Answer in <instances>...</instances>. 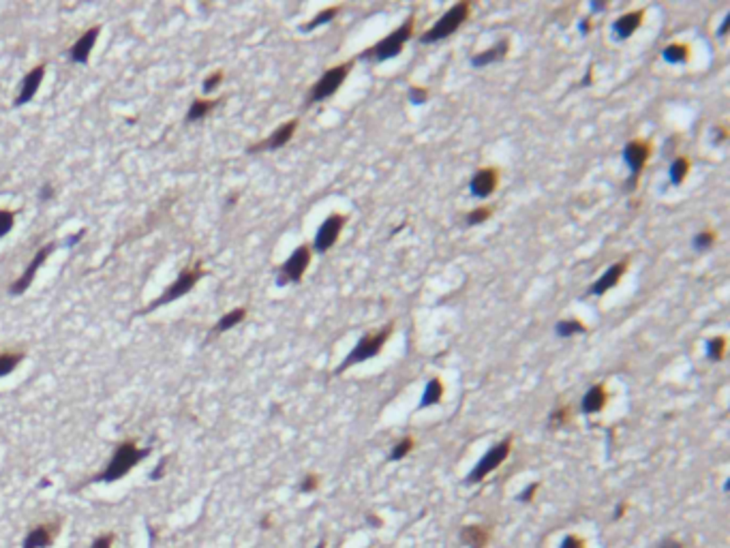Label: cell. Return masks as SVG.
Returning <instances> with one entry per match:
<instances>
[{"label":"cell","instance_id":"cell-1","mask_svg":"<svg viewBox=\"0 0 730 548\" xmlns=\"http://www.w3.org/2000/svg\"><path fill=\"white\" fill-rule=\"evenodd\" d=\"M148 454H150V447H139V445H137L135 441H131V439L122 441V443L116 445V450H114V454H112V459H110V465H108L103 471H99L90 482H94V484H99V482L112 484V482H116V480H120V478L127 476V473H129L135 465H139Z\"/></svg>","mask_w":730,"mask_h":548},{"label":"cell","instance_id":"cell-2","mask_svg":"<svg viewBox=\"0 0 730 548\" xmlns=\"http://www.w3.org/2000/svg\"><path fill=\"white\" fill-rule=\"evenodd\" d=\"M414 26H416V19H414V15H409L396 31H392V33H390L388 37H384L382 41H377L373 47L364 49L362 58H364V60H375V62H386V60L396 58V56L402 52V47H405V43L411 39Z\"/></svg>","mask_w":730,"mask_h":548},{"label":"cell","instance_id":"cell-3","mask_svg":"<svg viewBox=\"0 0 730 548\" xmlns=\"http://www.w3.org/2000/svg\"><path fill=\"white\" fill-rule=\"evenodd\" d=\"M201 277H206V270H204V266H201V259H197L193 266L185 268V270L178 274V279H176V281L157 298V300H153L146 309L137 311V315H148V313H153L155 309H161V307H165V305H169V302H173V300H180L182 296L191 293V289L201 281Z\"/></svg>","mask_w":730,"mask_h":548},{"label":"cell","instance_id":"cell-4","mask_svg":"<svg viewBox=\"0 0 730 548\" xmlns=\"http://www.w3.org/2000/svg\"><path fill=\"white\" fill-rule=\"evenodd\" d=\"M471 15V3L469 0H463V3H457L455 7H450L433 26L426 31L422 37H420V43H437V41H443L448 39L452 33H457L463 24L469 19Z\"/></svg>","mask_w":730,"mask_h":548},{"label":"cell","instance_id":"cell-5","mask_svg":"<svg viewBox=\"0 0 730 548\" xmlns=\"http://www.w3.org/2000/svg\"><path fill=\"white\" fill-rule=\"evenodd\" d=\"M351 67H354V60H347L343 65H337V67H330L328 71L323 73V76L309 88V94H307V101L305 105L311 108L315 103H321L325 101V99H330L332 94H337V90L343 86V82L347 80Z\"/></svg>","mask_w":730,"mask_h":548},{"label":"cell","instance_id":"cell-6","mask_svg":"<svg viewBox=\"0 0 730 548\" xmlns=\"http://www.w3.org/2000/svg\"><path fill=\"white\" fill-rule=\"evenodd\" d=\"M390 336H392V323H388V326H384L382 330H377V332L364 334V336L356 343L354 350H351V352L347 354V358H345L343 364L339 366V373L347 370L349 366H354V364H360V362H364V360H368V358H375L377 354H380V352L384 350V345L388 343Z\"/></svg>","mask_w":730,"mask_h":548},{"label":"cell","instance_id":"cell-7","mask_svg":"<svg viewBox=\"0 0 730 548\" xmlns=\"http://www.w3.org/2000/svg\"><path fill=\"white\" fill-rule=\"evenodd\" d=\"M510 450H512V437H506V439H501L497 445H493L491 450L480 461H477V465L469 471L467 484H477V482H482L486 476H491V473L499 465H503V461L510 456Z\"/></svg>","mask_w":730,"mask_h":548},{"label":"cell","instance_id":"cell-8","mask_svg":"<svg viewBox=\"0 0 730 548\" xmlns=\"http://www.w3.org/2000/svg\"><path fill=\"white\" fill-rule=\"evenodd\" d=\"M311 264V248L307 244L298 246L296 251L285 259V264L279 268V274H276V285L285 287L289 283H300L305 272Z\"/></svg>","mask_w":730,"mask_h":548},{"label":"cell","instance_id":"cell-9","mask_svg":"<svg viewBox=\"0 0 730 548\" xmlns=\"http://www.w3.org/2000/svg\"><path fill=\"white\" fill-rule=\"evenodd\" d=\"M54 248H56L54 244H45V246L39 248V251L33 255L31 264L26 266V270H24V272L19 274V277L9 285V296H22V293H26V291L31 289V285H33V281H35V277H37V272H39L41 266L47 262V257L54 253Z\"/></svg>","mask_w":730,"mask_h":548},{"label":"cell","instance_id":"cell-10","mask_svg":"<svg viewBox=\"0 0 730 548\" xmlns=\"http://www.w3.org/2000/svg\"><path fill=\"white\" fill-rule=\"evenodd\" d=\"M298 131V118H291L287 122H283L281 127H276L268 137H264L262 142L253 144L246 148L248 155H257V153H272V151H279V148H283L285 144H289V139L294 137V133Z\"/></svg>","mask_w":730,"mask_h":548},{"label":"cell","instance_id":"cell-11","mask_svg":"<svg viewBox=\"0 0 730 548\" xmlns=\"http://www.w3.org/2000/svg\"><path fill=\"white\" fill-rule=\"evenodd\" d=\"M345 223H347V219L343 214H339V212L330 214L328 219L321 223L317 234H315V240H313V248L317 253H328L330 251V248L337 244V240H339V236H341V232L345 228Z\"/></svg>","mask_w":730,"mask_h":548},{"label":"cell","instance_id":"cell-12","mask_svg":"<svg viewBox=\"0 0 730 548\" xmlns=\"http://www.w3.org/2000/svg\"><path fill=\"white\" fill-rule=\"evenodd\" d=\"M649 155H651V144L645 142V139H632L627 142L625 148H623V161L625 165L630 167L632 171V180H630V187L636 185L640 171L645 169L647 161H649Z\"/></svg>","mask_w":730,"mask_h":548},{"label":"cell","instance_id":"cell-13","mask_svg":"<svg viewBox=\"0 0 730 548\" xmlns=\"http://www.w3.org/2000/svg\"><path fill=\"white\" fill-rule=\"evenodd\" d=\"M43 78H45V62L33 67L26 76H24L22 84H19V90H17V96L13 99V108H22L31 103L33 99L37 96L41 84H43Z\"/></svg>","mask_w":730,"mask_h":548},{"label":"cell","instance_id":"cell-14","mask_svg":"<svg viewBox=\"0 0 730 548\" xmlns=\"http://www.w3.org/2000/svg\"><path fill=\"white\" fill-rule=\"evenodd\" d=\"M497 185H499V169L497 167H482L471 176L469 191L473 197L484 199V197H491L495 193Z\"/></svg>","mask_w":730,"mask_h":548},{"label":"cell","instance_id":"cell-15","mask_svg":"<svg viewBox=\"0 0 730 548\" xmlns=\"http://www.w3.org/2000/svg\"><path fill=\"white\" fill-rule=\"evenodd\" d=\"M99 35H101V26H92V28H88V31H84V33L78 37V41H75V43L71 45V49L67 52V54H69V60L75 62V65H88L90 54H92V49H94V45H96Z\"/></svg>","mask_w":730,"mask_h":548},{"label":"cell","instance_id":"cell-16","mask_svg":"<svg viewBox=\"0 0 730 548\" xmlns=\"http://www.w3.org/2000/svg\"><path fill=\"white\" fill-rule=\"evenodd\" d=\"M627 266H630V262H627V257H623L621 262H617V264H613L606 272H604L602 274V277L589 287V291L587 293H591V296H604V293H606V291H611L619 281H621V277H623V274H625V270H627Z\"/></svg>","mask_w":730,"mask_h":548},{"label":"cell","instance_id":"cell-17","mask_svg":"<svg viewBox=\"0 0 730 548\" xmlns=\"http://www.w3.org/2000/svg\"><path fill=\"white\" fill-rule=\"evenodd\" d=\"M56 536H58V525H52V522H43V525H37V527H33L26 533L22 548H49L54 544Z\"/></svg>","mask_w":730,"mask_h":548},{"label":"cell","instance_id":"cell-18","mask_svg":"<svg viewBox=\"0 0 730 548\" xmlns=\"http://www.w3.org/2000/svg\"><path fill=\"white\" fill-rule=\"evenodd\" d=\"M645 19V11L643 9H636V11H630V13H623L621 17L615 19L613 24V35L617 41H623L627 37H632L638 28L640 24Z\"/></svg>","mask_w":730,"mask_h":548},{"label":"cell","instance_id":"cell-19","mask_svg":"<svg viewBox=\"0 0 730 548\" xmlns=\"http://www.w3.org/2000/svg\"><path fill=\"white\" fill-rule=\"evenodd\" d=\"M508 52H510V39H501L497 45L484 49V52L473 54L469 62H471L473 67H477V69H482V67H489V65H493V62L503 60V58L508 56Z\"/></svg>","mask_w":730,"mask_h":548},{"label":"cell","instance_id":"cell-20","mask_svg":"<svg viewBox=\"0 0 730 548\" xmlns=\"http://www.w3.org/2000/svg\"><path fill=\"white\" fill-rule=\"evenodd\" d=\"M491 536L493 531L489 525H465L459 538L467 548H486L491 542Z\"/></svg>","mask_w":730,"mask_h":548},{"label":"cell","instance_id":"cell-21","mask_svg":"<svg viewBox=\"0 0 730 548\" xmlns=\"http://www.w3.org/2000/svg\"><path fill=\"white\" fill-rule=\"evenodd\" d=\"M606 403H609V392H606V388H604L602 384H595V386H591L587 392H585V396H583V401H581V409H583V413H597V411H602L604 407H606Z\"/></svg>","mask_w":730,"mask_h":548},{"label":"cell","instance_id":"cell-22","mask_svg":"<svg viewBox=\"0 0 730 548\" xmlns=\"http://www.w3.org/2000/svg\"><path fill=\"white\" fill-rule=\"evenodd\" d=\"M225 99H195V101L189 105L187 112V122H197L201 118H206L210 112L217 110V105H221Z\"/></svg>","mask_w":730,"mask_h":548},{"label":"cell","instance_id":"cell-23","mask_svg":"<svg viewBox=\"0 0 730 548\" xmlns=\"http://www.w3.org/2000/svg\"><path fill=\"white\" fill-rule=\"evenodd\" d=\"M246 319V309L244 307H236V309H232V311H228V313H225L217 323H214V328H212V334H223V332H228V330H232V328H236L238 326V323H242Z\"/></svg>","mask_w":730,"mask_h":548},{"label":"cell","instance_id":"cell-24","mask_svg":"<svg viewBox=\"0 0 730 548\" xmlns=\"http://www.w3.org/2000/svg\"><path fill=\"white\" fill-rule=\"evenodd\" d=\"M441 396H443V382L439 377L429 379V384H426V388L422 392V398H420V409L441 403Z\"/></svg>","mask_w":730,"mask_h":548},{"label":"cell","instance_id":"cell-25","mask_svg":"<svg viewBox=\"0 0 730 548\" xmlns=\"http://www.w3.org/2000/svg\"><path fill=\"white\" fill-rule=\"evenodd\" d=\"M688 173H690V159L688 157H677L670 163L668 180H670L672 187H679V185H684V180L688 178Z\"/></svg>","mask_w":730,"mask_h":548},{"label":"cell","instance_id":"cell-26","mask_svg":"<svg viewBox=\"0 0 730 548\" xmlns=\"http://www.w3.org/2000/svg\"><path fill=\"white\" fill-rule=\"evenodd\" d=\"M339 11H341V7H325V9L319 11L311 22L302 24L300 31H302V33H311V31H315V28H319V26H325V24H330V22L339 15Z\"/></svg>","mask_w":730,"mask_h":548},{"label":"cell","instance_id":"cell-27","mask_svg":"<svg viewBox=\"0 0 730 548\" xmlns=\"http://www.w3.org/2000/svg\"><path fill=\"white\" fill-rule=\"evenodd\" d=\"M662 56H664V60L670 62V65H684V62H688V58H690V47H688L686 43H670V45L664 47Z\"/></svg>","mask_w":730,"mask_h":548},{"label":"cell","instance_id":"cell-28","mask_svg":"<svg viewBox=\"0 0 730 548\" xmlns=\"http://www.w3.org/2000/svg\"><path fill=\"white\" fill-rule=\"evenodd\" d=\"M583 332H587V328H585V323L578 321V319H561L555 326V334L559 339H570L574 334H583Z\"/></svg>","mask_w":730,"mask_h":548},{"label":"cell","instance_id":"cell-29","mask_svg":"<svg viewBox=\"0 0 730 548\" xmlns=\"http://www.w3.org/2000/svg\"><path fill=\"white\" fill-rule=\"evenodd\" d=\"M24 360V352H3L0 354V379L11 375Z\"/></svg>","mask_w":730,"mask_h":548},{"label":"cell","instance_id":"cell-30","mask_svg":"<svg viewBox=\"0 0 730 548\" xmlns=\"http://www.w3.org/2000/svg\"><path fill=\"white\" fill-rule=\"evenodd\" d=\"M726 354V339L724 336H713L707 341V358L711 362H720Z\"/></svg>","mask_w":730,"mask_h":548},{"label":"cell","instance_id":"cell-31","mask_svg":"<svg viewBox=\"0 0 730 548\" xmlns=\"http://www.w3.org/2000/svg\"><path fill=\"white\" fill-rule=\"evenodd\" d=\"M414 445H416L414 437H402V439H398V441L394 443V447H392V452H390V461H402V459H405V456L414 450Z\"/></svg>","mask_w":730,"mask_h":548},{"label":"cell","instance_id":"cell-32","mask_svg":"<svg viewBox=\"0 0 730 548\" xmlns=\"http://www.w3.org/2000/svg\"><path fill=\"white\" fill-rule=\"evenodd\" d=\"M493 214V208L491 206H480V208H473L465 214V225H482L484 221H489Z\"/></svg>","mask_w":730,"mask_h":548},{"label":"cell","instance_id":"cell-33","mask_svg":"<svg viewBox=\"0 0 730 548\" xmlns=\"http://www.w3.org/2000/svg\"><path fill=\"white\" fill-rule=\"evenodd\" d=\"M713 244H715V232H711V230H704V232L696 234L692 240V246L696 248V251H709Z\"/></svg>","mask_w":730,"mask_h":548},{"label":"cell","instance_id":"cell-34","mask_svg":"<svg viewBox=\"0 0 730 548\" xmlns=\"http://www.w3.org/2000/svg\"><path fill=\"white\" fill-rule=\"evenodd\" d=\"M13 225H15V212L7 210V208H0V238L11 234Z\"/></svg>","mask_w":730,"mask_h":548},{"label":"cell","instance_id":"cell-35","mask_svg":"<svg viewBox=\"0 0 730 548\" xmlns=\"http://www.w3.org/2000/svg\"><path fill=\"white\" fill-rule=\"evenodd\" d=\"M568 420H570V407H557L548 418V427L550 429L563 427V425H568Z\"/></svg>","mask_w":730,"mask_h":548},{"label":"cell","instance_id":"cell-36","mask_svg":"<svg viewBox=\"0 0 730 548\" xmlns=\"http://www.w3.org/2000/svg\"><path fill=\"white\" fill-rule=\"evenodd\" d=\"M223 80H225V73L223 71H214L204 80V84H201V90H204V94H212L223 84Z\"/></svg>","mask_w":730,"mask_h":548},{"label":"cell","instance_id":"cell-37","mask_svg":"<svg viewBox=\"0 0 730 548\" xmlns=\"http://www.w3.org/2000/svg\"><path fill=\"white\" fill-rule=\"evenodd\" d=\"M298 488H300V493H305V495L315 493L319 488V476H317V473H307V476L300 480Z\"/></svg>","mask_w":730,"mask_h":548},{"label":"cell","instance_id":"cell-38","mask_svg":"<svg viewBox=\"0 0 730 548\" xmlns=\"http://www.w3.org/2000/svg\"><path fill=\"white\" fill-rule=\"evenodd\" d=\"M407 99H409L411 105H422V103H426V99H429V90H426L424 86H411Z\"/></svg>","mask_w":730,"mask_h":548},{"label":"cell","instance_id":"cell-39","mask_svg":"<svg viewBox=\"0 0 730 548\" xmlns=\"http://www.w3.org/2000/svg\"><path fill=\"white\" fill-rule=\"evenodd\" d=\"M538 488H540V484H538V482H532V484L527 486V488H523V493L518 495V502H523V504H529V502H534V497H536Z\"/></svg>","mask_w":730,"mask_h":548},{"label":"cell","instance_id":"cell-40","mask_svg":"<svg viewBox=\"0 0 730 548\" xmlns=\"http://www.w3.org/2000/svg\"><path fill=\"white\" fill-rule=\"evenodd\" d=\"M112 546H114V533L99 536V538L90 544V548H112Z\"/></svg>","mask_w":730,"mask_h":548},{"label":"cell","instance_id":"cell-41","mask_svg":"<svg viewBox=\"0 0 730 548\" xmlns=\"http://www.w3.org/2000/svg\"><path fill=\"white\" fill-rule=\"evenodd\" d=\"M559 548H585V540L578 536H566Z\"/></svg>","mask_w":730,"mask_h":548},{"label":"cell","instance_id":"cell-42","mask_svg":"<svg viewBox=\"0 0 730 548\" xmlns=\"http://www.w3.org/2000/svg\"><path fill=\"white\" fill-rule=\"evenodd\" d=\"M54 185L52 182H43L41 189H39V199L41 202H49V199H54Z\"/></svg>","mask_w":730,"mask_h":548},{"label":"cell","instance_id":"cell-43","mask_svg":"<svg viewBox=\"0 0 730 548\" xmlns=\"http://www.w3.org/2000/svg\"><path fill=\"white\" fill-rule=\"evenodd\" d=\"M165 465H167V456H163V459H161V463H159V467H155L153 471H150V480H159V478H163Z\"/></svg>","mask_w":730,"mask_h":548},{"label":"cell","instance_id":"cell-44","mask_svg":"<svg viewBox=\"0 0 730 548\" xmlns=\"http://www.w3.org/2000/svg\"><path fill=\"white\" fill-rule=\"evenodd\" d=\"M711 135H713V142H715V144H722V142L728 137V133H726V129H724V127H713Z\"/></svg>","mask_w":730,"mask_h":548},{"label":"cell","instance_id":"cell-45","mask_svg":"<svg viewBox=\"0 0 730 548\" xmlns=\"http://www.w3.org/2000/svg\"><path fill=\"white\" fill-rule=\"evenodd\" d=\"M366 522H368V525H373L375 529H380V527L384 525L382 518H380V516H375V514H366Z\"/></svg>","mask_w":730,"mask_h":548},{"label":"cell","instance_id":"cell-46","mask_svg":"<svg viewBox=\"0 0 730 548\" xmlns=\"http://www.w3.org/2000/svg\"><path fill=\"white\" fill-rule=\"evenodd\" d=\"M660 548H684V544L677 542V540H664V542L660 544Z\"/></svg>","mask_w":730,"mask_h":548},{"label":"cell","instance_id":"cell-47","mask_svg":"<svg viewBox=\"0 0 730 548\" xmlns=\"http://www.w3.org/2000/svg\"><path fill=\"white\" fill-rule=\"evenodd\" d=\"M728 26H730V15H726V17H724L722 26L718 28V37H724V35H726V31H728Z\"/></svg>","mask_w":730,"mask_h":548},{"label":"cell","instance_id":"cell-48","mask_svg":"<svg viewBox=\"0 0 730 548\" xmlns=\"http://www.w3.org/2000/svg\"><path fill=\"white\" fill-rule=\"evenodd\" d=\"M625 510H627V504H619L617 508H615V514H613V518L615 520H619V518H623V514H625Z\"/></svg>","mask_w":730,"mask_h":548},{"label":"cell","instance_id":"cell-49","mask_svg":"<svg viewBox=\"0 0 730 548\" xmlns=\"http://www.w3.org/2000/svg\"><path fill=\"white\" fill-rule=\"evenodd\" d=\"M84 234H86V232L82 230V232H78V234H75V236H71V238H69V242H67V246H75V244H78V242H80V240L84 238Z\"/></svg>","mask_w":730,"mask_h":548},{"label":"cell","instance_id":"cell-50","mask_svg":"<svg viewBox=\"0 0 730 548\" xmlns=\"http://www.w3.org/2000/svg\"><path fill=\"white\" fill-rule=\"evenodd\" d=\"M606 9V3H602V0H597V3H591V11L597 13V11H604Z\"/></svg>","mask_w":730,"mask_h":548},{"label":"cell","instance_id":"cell-51","mask_svg":"<svg viewBox=\"0 0 730 548\" xmlns=\"http://www.w3.org/2000/svg\"><path fill=\"white\" fill-rule=\"evenodd\" d=\"M589 31H591V24H589V19L581 22V35H587Z\"/></svg>","mask_w":730,"mask_h":548},{"label":"cell","instance_id":"cell-52","mask_svg":"<svg viewBox=\"0 0 730 548\" xmlns=\"http://www.w3.org/2000/svg\"><path fill=\"white\" fill-rule=\"evenodd\" d=\"M270 525H272L270 516H264V518H262V529H270Z\"/></svg>","mask_w":730,"mask_h":548},{"label":"cell","instance_id":"cell-53","mask_svg":"<svg viewBox=\"0 0 730 548\" xmlns=\"http://www.w3.org/2000/svg\"><path fill=\"white\" fill-rule=\"evenodd\" d=\"M315 548H325V540H321V542H319V544H317Z\"/></svg>","mask_w":730,"mask_h":548}]
</instances>
